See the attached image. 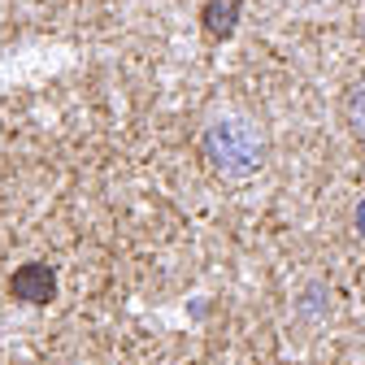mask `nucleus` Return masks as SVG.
I'll use <instances>...</instances> for the list:
<instances>
[{
	"label": "nucleus",
	"mask_w": 365,
	"mask_h": 365,
	"mask_svg": "<svg viewBox=\"0 0 365 365\" xmlns=\"http://www.w3.org/2000/svg\"><path fill=\"white\" fill-rule=\"evenodd\" d=\"M361 35H365V22H361Z\"/></svg>",
	"instance_id": "6"
},
{
	"label": "nucleus",
	"mask_w": 365,
	"mask_h": 365,
	"mask_svg": "<svg viewBox=\"0 0 365 365\" xmlns=\"http://www.w3.org/2000/svg\"><path fill=\"white\" fill-rule=\"evenodd\" d=\"M240 22V0H209L205 5V31L213 39H231Z\"/></svg>",
	"instance_id": "3"
},
{
	"label": "nucleus",
	"mask_w": 365,
	"mask_h": 365,
	"mask_svg": "<svg viewBox=\"0 0 365 365\" xmlns=\"http://www.w3.org/2000/svg\"><path fill=\"white\" fill-rule=\"evenodd\" d=\"M356 235H365V200L356 205Z\"/></svg>",
	"instance_id": "5"
},
{
	"label": "nucleus",
	"mask_w": 365,
	"mask_h": 365,
	"mask_svg": "<svg viewBox=\"0 0 365 365\" xmlns=\"http://www.w3.org/2000/svg\"><path fill=\"white\" fill-rule=\"evenodd\" d=\"M200 148L209 157V165L222 178H248L265 165V140L261 130L244 118H217L205 126L200 135Z\"/></svg>",
	"instance_id": "1"
},
{
	"label": "nucleus",
	"mask_w": 365,
	"mask_h": 365,
	"mask_svg": "<svg viewBox=\"0 0 365 365\" xmlns=\"http://www.w3.org/2000/svg\"><path fill=\"white\" fill-rule=\"evenodd\" d=\"M9 292L22 304H53L57 300V269L48 261H26V265L14 269Z\"/></svg>",
	"instance_id": "2"
},
{
	"label": "nucleus",
	"mask_w": 365,
	"mask_h": 365,
	"mask_svg": "<svg viewBox=\"0 0 365 365\" xmlns=\"http://www.w3.org/2000/svg\"><path fill=\"white\" fill-rule=\"evenodd\" d=\"M348 122L356 126V135H365V87L352 91V101H348Z\"/></svg>",
	"instance_id": "4"
}]
</instances>
